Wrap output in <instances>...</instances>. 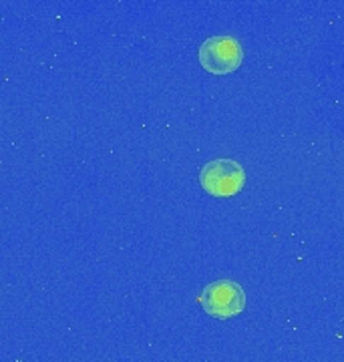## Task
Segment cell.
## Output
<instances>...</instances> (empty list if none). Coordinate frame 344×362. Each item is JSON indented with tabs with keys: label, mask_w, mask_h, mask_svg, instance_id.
I'll return each mask as SVG.
<instances>
[{
	"label": "cell",
	"mask_w": 344,
	"mask_h": 362,
	"mask_svg": "<svg viewBox=\"0 0 344 362\" xmlns=\"http://www.w3.org/2000/svg\"><path fill=\"white\" fill-rule=\"evenodd\" d=\"M246 183V171L234 159L207 161L200 171V185L214 197H231L240 194Z\"/></svg>",
	"instance_id": "cell-1"
},
{
	"label": "cell",
	"mask_w": 344,
	"mask_h": 362,
	"mask_svg": "<svg viewBox=\"0 0 344 362\" xmlns=\"http://www.w3.org/2000/svg\"><path fill=\"white\" fill-rule=\"evenodd\" d=\"M200 306L204 308L210 316L226 320L234 318L243 310L246 306V294L242 286L234 280H217L207 284L197 298Z\"/></svg>",
	"instance_id": "cell-2"
},
{
	"label": "cell",
	"mask_w": 344,
	"mask_h": 362,
	"mask_svg": "<svg viewBox=\"0 0 344 362\" xmlns=\"http://www.w3.org/2000/svg\"><path fill=\"white\" fill-rule=\"evenodd\" d=\"M200 65L214 75H228L242 65V45L234 37H210L200 47Z\"/></svg>",
	"instance_id": "cell-3"
}]
</instances>
